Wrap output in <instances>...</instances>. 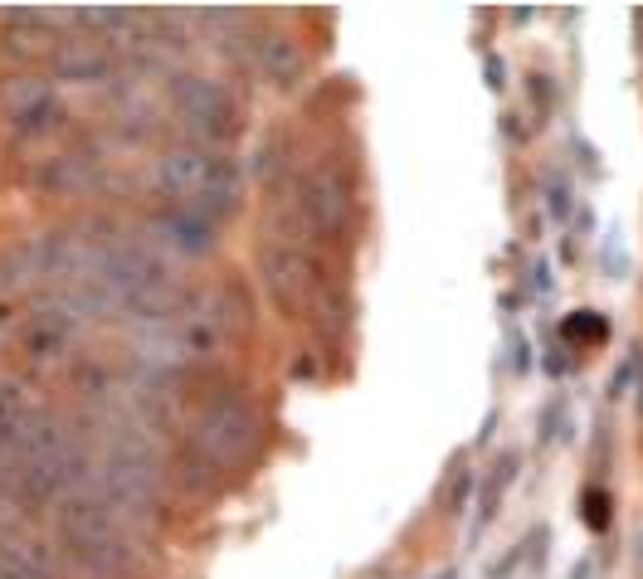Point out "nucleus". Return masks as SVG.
I'll list each match as a JSON object with an SVG mask.
<instances>
[{
	"instance_id": "obj_1",
	"label": "nucleus",
	"mask_w": 643,
	"mask_h": 579,
	"mask_svg": "<svg viewBox=\"0 0 643 579\" xmlns=\"http://www.w3.org/2000/svg\"><path fill=\"white\" fill-rule=\"evenodd\" d=\"M54 546L89 579H137L146 570V526L93 487L69 492L54 507Z\"/></svg>"
},
{
	"instance_id": "obj_2",
	"label": "nucleus",
	"mask_w": 643,
	"mask_h": 579,
	"mask_svg": "<svg viewBox=\"0 0 643 579\" xmlns=\"http://www.w3.org/2000/svg\"><path fill=\"white\" fill-rule=\"evenodd\" d=\"M185 448L201 458L215 477L244 473L258 453H264V418H258L254 400L234 385H215L195 400L191 418H185Z\"/></svg>"
},
{
	"instance_id": "obj_3",
	"label": "nucleus",
	"mask_w": 643,
	"mask_h": 579,
	"mask_svg": "<svg viewBox=\"0 0 643 579\" xmlns=\"http://www.w3.org/2000/svg\"><path fill=\"white\" fill-rule=\"evenodd\" d=\"M146 180H152L156 200L205 209V215H215V219L234 215L239 190H244L239 162H234L229 152H220V146H195V142H176V146H166V152H156L152 176Z\"/></svg>"
},
{
	"instance_id": "obj_4",
	"label": "nucleus",
	"mask_w": 643,
	"mask_h": 579,
	"mask_svg": "<svg viewBox=\"0 0 643 579\" xmlns=\"http://www.w3.org/2000/svg\"><path fill=\"white\" fill-rule=\"evenodd\" d=\"M254 268H258V282H264L268 302L278 312L298 317L317 302L322 292V273H317V254H313V239L298 229V219L283 215L278 225H264V239L254 249Z\"/></svg>"
},
{
	"instance_id": "obj_5",
	"label": "nucleus",
	"mask_w": 643,
	"mask_h": 579,
	"mask_svg": "<svg viewBox=\"0 0 643 579\" xmlns=\"http://www.w3.org/2000/svg\"><path fill=\"white\" fill-rule=\"evenodd\" d=\"M288 195H293L288 215L298 219V229L313 234L317 244H341L346 234H351L356 180H351V166H346L341 156H317L313 166H303L298 186Z\"/></svg>"
},
{
	"instance_id": "obj_6",
	"label": "nucleus",
	"mask_w": 643,
	"mask_h": 579,
	"mask_svg": "<svg viewBox=\"0 0 643 579\" xmlns=\"http://www.w3.org/2000/svg\"><path fill=\"white\" fill-rule=\"evenodd\" d=\"M69 127V107L54 79L44 73H10L0 79V132L16 146H54Z\"/></svg>"
},
{
	"instance_id": "obj_7",
	"label": "nucleus",
	"mask_w": 643,
	"mask_h": 579,
	"mask_svg": "<svg viewBox=\"0 0 643 579\" xmlns=\"http://www.w3.org/2000/svg\"><path fill=\"white\" fill-rule=\"evenodd\" d=\"M89 307L69 292H40L20 317L16 347L34 371H54V365H73V355L83 347V327H89Z\"/></svg>"
},
{
	"instance_id": "obj_8",
	"label": "nucleus",
	"mask_w": 643,
	"mask_h": 579,
	"mask_svg": "<svg viewBox=\"0 0 643 579\" xmlns=\"http://www.w3.org/2000/svg\"><path fill=\"white\" fill-rule=\"evenodd\" d=\"M171 113L185 127V142L195 146H220L225 152V142L239 137L244 127V107L239 97H234L220 79H205V73H176L171 79Z\"/></svg>"
},
{
	"instance_id": "obj_9",
	"label": "nucleus",
	"mask_w": 643,
	"mask_h": 579,
	"mask_svg": "<svg viewBox=\"0 0 643 579\" xmlns=\"http://www.w3.org/2000/svg\"><path fill=\"white\" fill-rule=\"evenodd\" d=\"M220 225H225V219L205 215V209L156 200V209L146 215V244H152V249H166V254H181V258H205V254H215V244H220Z\"/></svg>"
},
{
	"instance_id": "obj_10",
	"label": "nucleus",
	"mask_w": 643,
	"mask_h": 579,
	"mask_svg": "<svg viewBox=\"0 0 643 579\" xmlns=\"http://www.w3.org/2000/svg\"><path fill=\"white\" fill-rule=\"evenodd\" d=\"M239 44H244V64H249L254 79H264L268 89H293L303 79L307 59L293 34L283 30H258V24H239Z\"/></svg>"
},
{
	"instance_id": "obj_11",
	"label": "nucleus",
	"mask_w": 643,
	"mask_h": 579,
	"mask_svg": "<svg viewBox=\"0 0 643 579\" xmlns=\"http://www.w3.org/2000/svg\"><path fill=\"white\" fill-rule=\"evenodd\" d=\"M108 180V162L93 152L89 142H73V146H59V152L40 156V186L49 195H93L98 186Z\"/></svg>"
},
{
	"instance_id": "obj_12",
	"label": "nucleus",
	"mask_w": 643,
	"mask_h": 579,
	"mask_svg": "<svg viewBox=\"0 0 643 579\" xmlns=\"http://www.w3.org/2000/svg\"><path fill=\"white\" fill-rule=\"evenodd\" d=\"M34 404H44V400L24 385L16 371H6V365H0V443H6L24 424V414H30Z\"/></svg>"
},
{
	"instance_id": "obj_13",
	"label": "nucleus",
	"mask_w": 643,
	"mask_h": 579,
	"mask_svg": "<svg viewBox=\"0 0 643 579\" xmlns=\"http://www.w3.org/2000/svg\"><path fill=\"white\" fill-rule=\"evenodd\" d=\"M16 337H20V317H16V307L0 302V351L16 347Z\"/></svg>"
}]
</instances>
